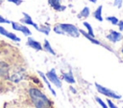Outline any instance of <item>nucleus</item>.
I'll list each match as a JSON object with an SVG mask.
<instances>
[{
  "instance_id": "obj_1",
  "label": "nucleus",
  "mask_w": 123,
  "mask_h": 108,
  "mask_svg": "<svg viewBox=\"0 0 123 108\" xmlns=\"http://www.w3.org/2000/svg\"><path fill=\"white\" fill-rule=\"evenodd\" d=\"M30 98L36 108H50L51 102L46 96L37 88L29 89Z\"/></svg>"
},
{
  "instance_id": "obj_2",
  "label": "nucleus",
  "mask_w": 123,
  "mask_h": 108,
  "mask_svg": "<svg viewBox=\"0 0 123 108\" xmlns=\"http://www.w3.org/2000/svg\"><path fill=\"white\" fill-rule=\"evenodd\" d=\"M60 27H61V29L63 31V32H64V34H67V35H69V36H71V37H75V38H77V37H79L80 36V30L75 26V25H73V24H69V23H60V24H58Z\"/></svg>"
},
{
  "instance_id": "obj_3",
  "label": "nucleus",
  "mask_w": 123,
  "mask_h": 108,
  "mask_svg": "<svg viewBox=\"0 0 123 108\" xmlns=\"http://www.w3.org/2000/svg\"><path fill=\"white\" fill-rule=\"evenodd\" d=\"M95 87H96V90L100 94H102V95H104V96H106L108 97H111V98H114V99H120L122 97L121 95L117 94L113 90L109 89V88H107V87H105L103 85H100L98 83H95Z\"/></svg>"
},
{
  "instance_id": "obj_4",
  "label": "nucleus",
  "mask_w": 123,
  "mask_h": 108,
  "mask_svg": "<svg viewBox=\"0 0 123 108\" xmlns=\"http://www.w3.org/2000/svg\"><path fill=\"white\" fill-rule=\"evenodd\" d=\"M45 76H46V77L49 79V81H50L51 83H53L54 85H56L58 88H62V81H61V79L59 78V76H57L56 70H55L54 68L51 69V70H49V71L45 74Z\"/></svg>"
},
{
  "instance_id": "obj_5",
  "label": "nucleus",
  "mask_w": 123,
  "mask_h": 108,
  "mask_svg": "<svg viewBox=\"0 0 123 108\" xmlns=\"http://www.w3.org/2000/svg\"><path fill=\"white\" fill-rule=\"evenodd\" d=\"M106 37H107V39L109 41H111L112 43H116V42H119V41H121L123 39V34L121 33V32L111 30Z\"/></svg>"
},
{
  "instance_id": "obj_6",
  "label": "nucleus",
  "mask_w": 123,
  "mask_h": 108,
  "mask_svg": "<svg viewBox=\"0 0 123 108\" xmlns=\"http://www.w3.org/2000/svg\"><path fill=\"white\" fill-rule=\"evenodd\" d=\"M11 24H12V27L14 31H18V32H21L23 34L25 35H31L32 32L31 31L28 29V27L20 24V23H17V22H13V21H11Z\"/></svg>"
},
{
  "instance_id": "obj_7",
  "label": "nucleus",
  "mask_w": 123,
  "mask_h": 108,
  "mask_svg": "<svg viewBox=\"0 0 123 108\" xmlns=\"http://www.w3.org/2000/svg\"><path fill=\"white\" fill-rule=\"evenodd\" d=\"M27 45H28L29 47L33 48V49L36 50V51H42V50H43L42 45H41L38 41L35 40L34 38H32V37H30V36L27 38Z\"/></svg>"
},
{
  "instance_id": "obj_8",
  "label": "nucleus",
  "mask_w": 123,
  "mask_h": 108,
  "mask_svg": "<svg viewBox=\"0 0 123 108\" xmlns=\"http://www.w3.org/2000/svg\"><path fill=\"white\" fill-rule=\"evenodd\" d=\"M0 34L4 35V36H6V37H8V38H10V39H12V40H13V41H16V42H19V41H20V38H19L17 35H15V34L12 33V32H8V31H7L4 27H2V26H0Z\"/></svg>"
},
{
  "instance_id": "obj_9",
  "label": "nucleus",
  "mask_w": 123,
  "mask_h": 108,
  "mask_svg": "<svg viewBox=\"0 0 123 108\" xmlns=\"http://www.w3.org/2000/svg\"><path fill=\"white\" fill-rule=\"evenodd\" d=\"M49 5L52 7V9H54L57 11H62L65 10V6H62L61 4V0H47Z\"/></svg>"
},
{
  "instance_id": "obj_10",
  "label": "nucleus",
  "mask_w": 123,
  "mask_h": 108,
  "mask_svg": "<svg viewBox=\"0 0 123 108\" xmlns=\"http://www.w3.org/2000/svg\"><path fill=\"white\" fill-rule=\"evenodd\" d=\"M22 14H23V18L20 20L22 23L27 24V25H31V26H33L36 30L38 28V25L33 21V19L31 18V16H30L28 13H26V12H22Z\"/></svg>"
},
{
  "instance_id": "obj_11",
  "label": "nucleus",
  "mask_w": 123,
  "mask_h": 108,
  "mask_svg": "<svg viewBox=\"0 0 123 108\" xmlns=\"http://www.w3.org/2000/svg\"><path fill=\"white\" fill-rule=\"evenodd\" d=\"M102 11H103V6L100 5V6H98V7L96 8V10H95V11H93V13H92L93 17H94L97 21H99V22H102V21L104 20L103 15H102Z\"/></svg>"
},
{
  "instance_id": "obj_12",
  "label": "nucleus",
  "mask_w": 123,
  "mask_h": 108,
  "mask_svg": "<svg viewBox=\"0 0 123 108\" xmlns=\"http://www.w3.org/2000/svg\"><path fill=\"white\" fill-rule=\"evenodd\" d=\"M37 74L40 76V77L42 78V80L44 81V83L47 85V87H48V89L50 90V92H51V93H52L54 96H57V94H56V91H55V90L52 88V86H51V84H50V81H49V79L46 77L45 74H43V73H42V72H40V71H38V72H37Z\"/></svg>"
},
{
  "instance_id": "obj_13",
  "label": "nucleus",
  "mask_w": 123,
  "mask_h": 108,
  "mask_svg": "<svg viewBox=\"0 0 123 108\" xmlns=\"http://www.w3.org/2000/svg\"><path fill=\"white\" fill-rule=\"evenodd\" d=\"M79 30H80V29H79ZM80 33H81V34H83V35H84L87 40H89L91 43H93V44H95V45H102V44H101V42H100L99 40H97L95 37H93V36L89 35V34H88L86 32H85L84 30H80Z\"/></svg>"
},
{
  "instance_id": "obj_14",
  "label": "nucleus",
  "mask_w": 123,
  "mask_h": 108,
  "mask_svg": "<svg viewBox=\"0 0 123 108\" xmlns=\"http://www.w3.org/2000/svg\"><path fill=\"white\" fill-rule=\"evenodd\" d=\"M62 78L64 79L65 82L69 83V84H74L76 81H75V78L73 76V74L71 71L67 72V73H62Z\"/></svg>"
},
{
  "instance_id": "obj_15",
  "label": "nucleus",
  "mask_w": 123,
  "mask_h": 108,
  "mask_svg": "<svg viewBox=\"0 0 123 108\" xmlns=\"http://www.w3.org/2000/svg\"><path fill=\"white\" fill-rule=\"evenodd\" d=\"M42 48H43V50H44L45 52H47V53H49V54H51L56 55V52L54 51V49L52 48L51 44L49 43V41H48L47 39H44V42H43Z\"/></svg>"
},
{
  "instance_id": "obj_16",
  "label": "nucleus",
  "mask_w": 123,
  "mask_h": 108,
  "mask_svg": "<svg viewBox=\"0 0 123 108\" xmlns=\"http://www.w3.org/2000/svg\"><path fill=\"white\" fill-rule=\"evenodd\" d=\"M90 14V10L88 7H85L81 10V11L78 13V18H87Z\"/></svg>"
},
{
  "instance_id": "obj_17",
  "label": "nucleus",
  "mask_w": 123,
  "mask_h": 108,
  "mask_svg": "<svg viewBox=\"0 0 123 108\" xmlns=\"http://www.w3.org/2000/svg\"><path fill=\"white\" fill-rule=\"evenodd\" d=\"M8 73H9V67H8L7 63L0 61V76H4L8 75Z\"/></svg>"
},
{
  "instance_id": "obj_18",
  "label": "nucleus",
  "mask_w": 123,
  "mask_h": 108,
  "mask_svg": "<svg viewBox=\"0 0 123 108\" xmlns=\"http://www.w3.org/2000/svg\"><path fill=\"white\" fill-rule=\"evenodd\" d=\"M83 25H84V26H85V28L86 29V32H87L89 35H91V36L95 37V34H94L93 29H92V26H91L88 22H86V21H84V22H83Z\"/></svg>"
},
{
  "instance_id": "obj_19",
  "label": "nucleus",
  "mask_w": 123,
  "mask_h": 108,
  "mask_svg": "<svg viewBox=\"0 0 123 108\" xmlns=\"http://www.w3.org/2000/svg\"><path fill=\"white\" fill-rule=\"evenodd\" d=\"M37 31H38V32H42V33H44V34L48 35V34H49V32H50V31H51V29H50V27H49V26L41 25V26H38V28L37 29Z\"/></svg>"
},
{
  "instance_id": "obj_20",
  "label": "nucleus",
  "mask_w": 123,
  "mask_h": 108,
  "mask_svg": "<svg viewBox=\"0 0 123 108\" xmlns=\"http://www.w3.org/2000/svg\"><path fill=\"white\" fill-rule=\"evenodd\" d=\"M106 20L109 22V23H111V25H117V23H118V21H119V19L116 17V16H113V15H110V16H107L106 17Z\"/></svg>"
},
{
  "instance_id": "obj_21",
  "label": "nucleus",
  "mask_w": 123,
  "mask_h": 108,
  "mask_svg": "<svg viewBox=\"0 0 123 108\" xmlns=\"http://www.w3.org/2000/svg\"><path fill=\"white\" fill-rule=\"evenodd\" d=\"M95 99H96V101L99 103V105H100L102 108H109V106L107 105V103H106V102H104V100H103V99H101L100 97H95Z\"/></svg>"
},
{
  "instance_id": "obj_22",
  "label": "nucleus",
  "mask_w": 123,
  "mask_h": 108,
  "mask_svg": "<svg viewBox=\"0 0 123 108\" xmlns=\"http://www.w3.org/2000/svg\"><path fill=\"white\" fill-rule=\"evenodd\" d=\"M112 5L117 9H121L123 6V0H113Z\"/></svg>"
},
{
  "instance_id": "obj_23",
  "label": "nucleus",
  "mask_w": 123,
  "mask_h": 108,
  "mask_svg": "<svg viewBox=\"0 0 123 108\" xmlns=\"http://www.w3.org/2000/svg\"><path fill=\"white\" fill-rule=\"evenodd\" d=\"M53 31H54V32H56L57 34H64L63 31L61 29V27H60L59 25H56V26L53 28Z\"/></svg>"
},
{
  "instance_id": "obj_24",
  "label": "nucleus",
  "mask_w": 123,
  "mask_h": 108,
  "mask_svg": "<svg viewBox=\"0 0 123 108\" xmlns=\"http://www.w3.org/2000/svg\"><path fill=\"white\" fill-rule=\"evenodd\" d=\"M107 104H108V106H109V108H119V107H117L111 99H107Z\"/></svg>"
},
{
  "instance_id": "obj_25",
  "label": "nucleus",
  "mask_w": 123,
  "mask_h": 108,
  "mask_svg": "<svg viewBox=\"0 0 123 108\" xmlns=\"http://www.w3.org/2000/svg\"><path fill=\"white\" fill-rule=\"evenodd\" d=\"M116 26L118 27V30H119V32H123V20H119Z\"/></svg>"
},
{
  "instance_id": "obj_26",
  "label": "nucleus",
  "mask_w": 123,
  "mask_h": 108,
  "mask_svg": "<svg viewBox=\"0 0 123 108\" xmlns=\"http://www.w3.org/2000/svg\"><path fill=\"white\" fill-rule=\"evenodd\" d=\"M0 23H6V24H9V23H11V21L8 20V19H6V18H4V17L0 14Z\"/></svg>"
},
{
  "instance_id": "obj_27",
  "label": "nucleus",
  "mask_w": 123,
  "mask_h": 108,
  "mask_svg": "<svg viewBox=\"0 0 123 108\" xmlns=\"http://www.w3.org/2000/svg\"><path fill=\"white\" fill-rule=\"evenodd\" d=\"M7 1H9V2H12V3H13V4H15L16 6H19L22 2H23V0H7Z\"/></svg>"
},
{
  "instance_id": "obj_28",
  "label": "nucleus",
  "mask_w": 123,
  "mask_h": 108,
  "mask_svg": "<svg viewBox=\"0 0 123 108\" xmlns=\"http://www.w3.org/2000/svg\"><path fill=\"white\" fill-rule=\"evenodd\" d=\"M89 2H91V3H93V4H95L96 2H97V0H88Z\"/></svg>"
},
{
  "instance_id": "obj_29",
  "label": "nucleus",
  "mask_w": 123,
  "mask_h": 108,
  "mask_svg": "<svg viewBox=\"0 0 123 108\" xmlns=\"http://www.w3.org/2000/svg\"><path fill=\"white\" fill-rule=\"evenodd\" d=\"M121 53H122V54H123V48H122V49H121Z\"/></svg>"
},
{
  "instance_id": "obj_30",
  "label": "nucleus",
  "mask_w": 123,
  "mask_h": 108,
  "mask_svg": "<svg viewBox=\"0 0 123 108\" xmlns=\"http://www.w3.org/2000/svg\"><path fill=\"white\" fill-rule=\"evenodd\" d=\"M122 108H123V107H122Z\"/></svg>"
}]
</instances>
